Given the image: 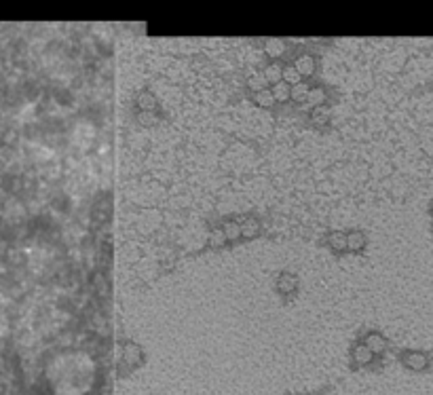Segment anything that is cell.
I'll list each match as a JSON object with an SVG mask.
<instances>
[{
  "label": "cell",
  "instance_id": "obj_1",
  "mask_svg": "<svg viewBox=\"0 0 433 395\" xmlns=\"http://www.w3.org/2000/svg\"><path fill=\"white\" fill-rule=\"evenodd\" d=\"M404 364L410 368V370H425L427 368V364H429V359H427V355L425 353H421V351H410V353H406L404 355Z\"/></svg>",
  "mask_w": 433,
  "mask_h": 395
},
{
  "label": "cell",
  "instance_id": "obj_2",
  "mask_svg": "<svg viewBox=\"0 0 433 395\" xmlns=\"http://www.w3.org/2000/svg\"><path fill=\"white\" fill-rule=\"evenodd\" d=\"M294 68H296V72L300 74V78H302V76H311L313 72H315V57H313V55H300V57L296 59Z\"/></svg>",
  "mask_w": 433,
  "mask_h": 395
},
{
  "label": "cell",
  "instance_id": "obj_3",
  "mask_svg": "<svg viewBox=\"0 0 433 395\" xmlns=\"http://www.w3.org/2000/svg\"><path fill=\"white\" fill-rule=\"evenodd\" d=\"M298 287V279H296V275H291V273H284V275H279V279H277V290L281 292V294H291Z\"/></svg>",
  "mask_w": 433,
  "mask_h": 395
},
{
  "label": "cell",
  "instance_id": "obj_4",
  "mask_svg": "<svg viewBox=\"0 0 433 395\" xmlns=\"http://www.w3.org/2000/svg\"><path fill=\"white\" fill-rule=\"evenodd\" d=\"M123 357H125V362L129 366H136L142 362V349H140L136 343H127L123 347Z\"/></svg>",
  "mask_w": 433,
  "mask_h": 395
},
{
  "label": "cell",
  "instance_id": "obj_5",
  "mask_svg": "<svg viewBox=\"0 0 433 395\" xmlns=\"http://www.w3.org/2000/svg\"><path fill=\"white\" fill-rule=\"evenodd\" d=\"M366 247V235L361 230H351L347 235V249L351 251H361Z\"/></svg>",
  "mask_w": 433,
  "mask_h": 395
},
{
  "label": "cell",
  "instance_id": "obj_6",
  "mask_svg": "<svg viewBox=\"0 0 433 395\" xmlns=\"http://www.w3.org/2000/svg\"><path fill=\"white\" fill-rule=\"evenodd\" d=\"M368 349H370V353H383L385 349H387V340H385V336H381V334H368V338H366V343H364Z\"/></svg>",
  "mask_w": 433,
  "mask_h": 395
},
{
  "label": "cell",
  "instance_id": "obj_7",
  "mask_svg": "<svg viewBox=\"0 0 433 395\" xmlns=\"http://www.w3.org/2000/svg\"><path fill=\"white\" fill-rule=\"evenodd\" d=\"M325 100H328V93H325V89H323V87H311V89H308V93H306V102L311 104L313 108L323 106Z\"/></svg>",
  "mask_w": 433,
  "mask_h": 395
},
{
  "label": "cell",
  "instance_id": "obj_8",
  "mask_svg": "<svg viewBox=\"0 0 433 395\" xmlns=\"http://www.w3.org/2000/svg\"><path fill=\"white\" fill-rule=\"evenodd\" d=\"M239 228H241V237L243 239H254V237H258V232H260V224L256 222L254 218H250V220H243L239 224Z\"/></svg>",
  "mask_w": 433,
  "mask_h": 395
},
{
  "label": "cell",
  "instance_id": "obj_9",
  "mask_svg": "<svg viewBox=\"0 0 433 395\" xmlns=\"http://www.w3.org/2000/svg\"><path fill=\"white\" fill-rule=\"evenodd\" d=\"M281 74H284V68H281L279 64H271V66H267V70H264L262 78H264V83L277 85V83H281Z\"/></svg>",
  "mask_w": 433,
  "mask_h": 395
},
{
  "label": "cell",
  "instance_id": "obj_10",
  "mask_svg": "<svg viewBox=\"0 0 433 395\" xmlns=\"http://www.w3.org/2000/svg\"><path fill=\"white\" fill-rule=\"evenodd\" d=\"M353 359H355L357 366H366V364L372 362V353H370V349L366 345H357L353 349Z\"/></svg>",
  "mask_w": 433,
  "mask_h": 395
},
{
  "label": "cell",
  "instance_id": "obj_11",
  "mask_svg": "<svg viewBox=\"0 0 433 395\" xmlns=\"http://www.w3.org/2000/svg\"><path fill=\"white\" fill-rule=\"evenodd\" d=\"M138 106H140V110H144V112H152L154 108H156V97H154L152 93H148V91L140 93V97H138Z\"/></svg>",
  "mask_w": 433,
  "mask_h": 395
},
{
  "label": "cell",
  "instance_id": "obj_12",
  "mask_svg": "<svg viewBox=\"0 0 433 395\" xmlns=\"http://www.w3.org/2000/svg\"><path fill=\"white\" fill-rule=\"evenodd\" d=\"M254 104H258L260 108H271L275 104V97H273V93L269 89H260V91H256V95H254Z\"/></svg>",
  "mask_w": 433,
  "mask_h": 395
},
{
  "label": "cell",
  "instance_id": "obj_13",
  "mask_svg": "<svg viewBox=\"0 0 433 395\" xmlns=\"http://www.w3.org/2000/svg\"><path fill=\"white\" fill-rule=\"evenodd\" d=\"M311 121L317 123V125L328 123V121H330V108H328V106H317V108H313V112H311Z\"/></svg>",
  "mask_w": 433,
  "mask_h": 395
},
{
  "label": "cell",
  "instance_id": "obj_14",
  "mask_svg": "<svg viewBox=\"0 0 433 395\" xmlns=\"http://www.w3.org/2000/svg\"><path fill=\"white\" fill-rule=\"evenodd\" d=\"M273 97H275V102H288L289 100V85H286L284 80L281 83H277L275 87H273Z\"/></svg>",
  "mask_w": 433,
  "mask_h": 395
},
{
  "label": "cell",
  "instance_id": "obj_15",
  "mask_svg": "<svg viewBox=\"0 0 433 395\" xmlns=\"http://www.w3.org/2000/svg\"><path fill=\"white\" fill-rule=\"evenodd\" d=\"M222 232H224L226 241H235V239H239V237H241L239 222H226L224 226H222Z\"/></svg>",
  "mask_w": 433,
  "mask_h": 395
},
{
  "label": "cell",
  "instance_id": "obj_16",
  "mask_svg": "<svg viewBox=\"0 0 433 395\" xmlns=\"http://www.w3.org/2000/svg\"><path fill=\"white\" fill-rule=\"evenodd\" d=\"M330 245L336 251L347 249V235H342V232H332L330 235Z\"/></svg>",
  "mask_w": 433,
  "mask_h": 395
},
{
  "label": "cell",
  "instance_id": "obj_17",
  "mask_svg": "<svg viewBox=\"0 0 433 395\" xmlns=\"http://www.w3.org/2000/svg\"><path fill=\"white\" fill-rule=\"evenodd\" d=\"M306 93H308V87L302 85V83H298V85H294V87H289V97H291V100H296V102L306 100Z\"/></svg>",
  "mask_w": 433,
  "mask_h": 395
},
{
  "label": "cell",
  "instance_id": "obj_18",
  "mask_svg": "<svg viewBox=\"0 0 433 395\" xmlns=\"http://www.w3.org/2000/svg\"><path fill=\"white\" fill-rule=\"evenodd\" d=\"M281 78H284L286 85H298L300 83V74L296 72V68H284V74H281Z\"/></svg>",
  "mask_w": 433,
  "mask_h": 395
},
{
  "label": "cell",
  "instance_id": "obj_19",
  "mask_svg": "<svg viewBox=\"0 0 433 395\" xmlns=\"http://www.w3.org/2000/svg\"><path fill=\"white\" fill-rule=\"evenodd\" d=\"M224 243H226V237H224V232H222V230L211 232V245L220 247V245H224Z\"/></svg>",
  "mask_w": 433,
  "mask_h": 395
},
{
  "label": "cell",
  "instance_id": "obj_20",
  "mask_svg": "<svg viewBox=\"0 0 433 395\" xmlns=\"http://www.w3.org/2000/svg\"><path fill=\"white\" fill-rule=\"evenodd\" d=\"M431 215H433V209H431Z\"/></svg>",
  "mask_w": 433,
  "mask_h": 395
}]
</instances>
